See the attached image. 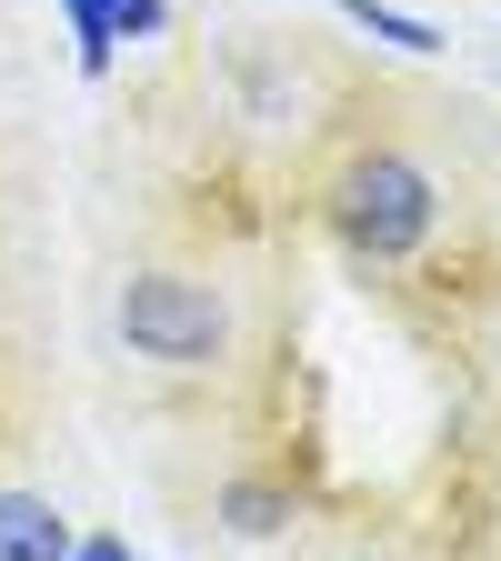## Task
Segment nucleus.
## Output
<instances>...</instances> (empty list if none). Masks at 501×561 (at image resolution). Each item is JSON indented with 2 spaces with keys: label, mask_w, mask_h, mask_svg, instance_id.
Returning a JSON list of instances; mask_svg holds the SVG:
<instances>
[{
  "label": "nucleus",
  "mask_w": 501,
  "mask_h": 561,
  "mask_svg": "<svg viewBox=\"0 0 501 561\" xmlns=\"http://www.w3.org/2000/svg\"><path fill=\"white\" fill-rule=\"evenodd\" d=\"M221 522L241 541H271V531H292V491H281V481H231L221 491Z\"/></svg>",
  "instance_id": "5"
},
{
  "label": "nucleus",
  "mask_w": 501,
  "mask_h": 561,
  "mask_svg": "<svg viewBox=\"0 0 501 561\" xmlns=\"http://www.w3.org/2000/svg\"><path fill=\"white\" fill-rule=\"evenodd\" d=\"M321 210H331V231L362 251V261H411L421 241L442 231V191H432V171L401 161V151H362V161H341Z\"/></svg>",
  "instance_id": "1"
},
{
  "label": "nucleus",
  "mask_w": 501,
  "mask_h": 561,
  "mask_svg": "<svg viewBox=\"0 0 501 561\" xmlns=\"http://www.w3.org/2000/svg\"><path fill=\"white\" fill-rule=\"evenodd\" d=\"M362 561H372V551H362Z\"/></svg>",
  "instance_id": "8"
},
{
  "label": "nucleus",
  "mask_w": 501,
  "mask_h": 561,
  "mask_svg": "<svg viewBox=\"0 0 501 561\" xmlns=\"http://www.w3.org/2000/svg\"><path fill=\"white\" fill-rule=\"evenodd\" d=\"M111 321H121V341L151 371H210V362H231V301L210 291V280H191V271H130L121 301H111Z\"/></svg>",
  "instance_id": "2"
},
{
  "label": "nucleus",
  "mask_w": 501,
  "mask_h": 561,
  "mask_svg": "<svg viewBox=\"0 0 501 561\" xmlns=\"http://www.w3.org/2000/svg\"><path fill=\"white\" fill-rule=\"evenodd\" d=\"M70 21H81V50L111 60V41H140V31H161V0H60Z\"/></svg>",
  "instance_id": "4"
},
{
  "label": "nucleus",
  "mask_w": 501,
  "mask_h": 561,
  "mask_svg": "<svg viewBox=\"0 0 501 561\" xmlns=\"http://www.w3.org/2000/svg\"><path fill=\"white\" fill-rule=\"evenodd\" d=\"M70 561H130L121 541H70Z\"/></svg>",
  "instance_id": "7"
},
{
  "label": "nucleus",
  "mask_w": 501,
  "mask_h": 561,
  "mask_svg": "<svg viewBox=\"0 0 501 561\" xmlns=\"http://www.w3.org/2000/svg\"><path fill=\"white\" fill-rule=\"evenodd\" d=\"M331 11H341V21H362V31L391 41V50H411V60H432V50H442V31H432V21H411V11H391V0H331Z\"/></svg>",
  "instance_id": "6"
},
{
  "label": "nucleus",
  "mask_w": 501,
  "mask_h": 561,
  "mask_svg": "<svg viewBox=\"0 0 501 561\" xmlns=\"http://www.w3.org/2000/svg\"><path fill=\"white\" fill-rule=\"evenodd\" d=\"M70 512L50 491H0V561H70Z\"/></svg>",
  "instance_id": "3"
}]
</instances>
